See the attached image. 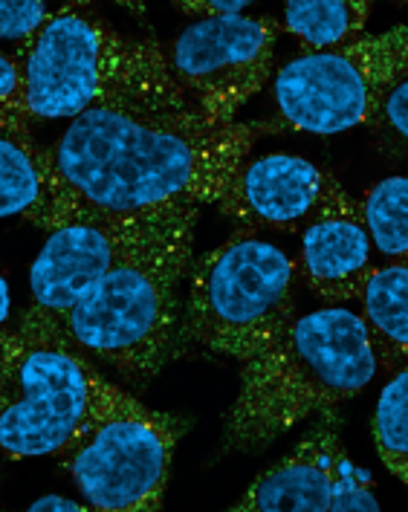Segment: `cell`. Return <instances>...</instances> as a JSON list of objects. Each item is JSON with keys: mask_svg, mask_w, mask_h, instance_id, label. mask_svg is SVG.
Segmentation results:
<instances>
[{"mask_svg": "<svg viewBox=\"0 0 408 512\" xmlns=\"http://www.w3.org/2000/svg\"><path fill=\"white\" fill-rule=\"evenodd\" d=\"M267 125L200 110L90 108L47 148L58 180L93 212L218 206Z\"/></svg>", "mask_w": 408, "mask_h": 512, "instance_id": "cell-1", "label": "cell"}, {"mask_svg": "<svg viewBox=\"0 0 408 512\" xmlns=\"http://www.w3.org/2000/svg\"><path fill=\"white\" fill-rule=\"evenodd\" d=\"M15 58L29 125L70 122L90 108L197 110L171 76L163 41L116 29L84 0L53 9Z\"/></svg>", "mask_w": 408, "mask_h": 512, "instance_id": "cell-2", "label": "cell"}, {"mask_svg": "<svg viewBox=\"0 0 408 512\" xmlns=\"http://www.w3.org/2000/svg\"><path fill=\"white\" fill-rule=\"evenodd\" d=\"M377 377L362 316L322 307L296 316L241 365L238 397L223 414L226 452H261L310 414L333 411Z\"/></svg>", "mask_w": 408, "mask_h": 512, "instance_id": "cell-3", "label": "cell"}, {"mask_svg": "<svg viewBox=\"0 0 408 512\" xmlns=\"http://www.w3.org/2000/svg\"><path fill=\"white\" fill-rule=\"evenodd\" d=\"M200 206H180L70 310L47 316L90 359L148 388L177 348L180 287L194 258ZM41 313V310H38Z\"/></svg>", "mask_w": 408, "mask_h": 512, "instance_id": "cell-4", "label": "cell"}, {"mask_svg": "<svg viewBox=\"0 0 408 512\" xmlns=\"http://www.w3.org/2000/svg\"><path fill=\"white\" fill-rule=\"evenodd\" d=\"M119 394L87 353L29 307L0 359V452L15 460L61 455Z\"/></svg>", "mask_w": 408, "mask_h": 512, "instance_id": "cell-5", "label": "cell"}, {"mask_svg": "<svg viewBox=\"0 0 408 512\" xmlns=\"http://www.w3.org/2000/svg\"><path fill=\"white\" fill-rule=\"evenodd\" d=\"M177 342L238 365L264 351L293 322L296 261L241 229L218 249L191 258Z\"/></svg>", "mask_w": 408, "mask_h": 512, "instance_id": "cell-6", "label": "cell"}, {"mask_svg": "<svg viewBox=\"0 0 408 512\" xmlns=\"http://www.w3.org/2000/svg\"><path fill=\"white\" fill-rule=\"evenodd\" d=\"M186 432V417L154 411L122 391L58 458L87 507L151 512L163 507L174 449Z\"/></svg>", "mask_w": 408, "mask_h": 512, "instance_id": "cell-7", "label": "cell"}, {"mask_svg": "<svg viewBox=\"0 0 408 512\" xmlns=\"http://www.w3.org/2000/svg\"><path fill=\"white\" fill-rule=\"evenodd\" d=\"M403 79L408 29L394 27L339 50L290 58L272 79V99L281 128L330 136L374 125L385 93Z\"/></svg>", "mask_w": 408, "mask_h": 512, "instance_id": "cell-8", "label": "cell"}, {"mask_svg": "<svg viewBox=\"0 0 408 512\" xmlns=\"http://www.w3.org/2000/svg\"><path fill=\"white\" fill-rule=\"evenodd\" d=\"M278 18L226 15L194 21L165 44L171 76L212 122L232 125L275 73Z\"/></svg>", "mask_w": 408, "mask_h": 512, "instance_id": "cell-9", "label": "cell"}, {"mask_svg": "<svg viewBox=\"0 0 408 512\" xmlns=\"http://www.w3.org/2000/svg\"><path fill=\"white\" fill-rule=\"evenodd\" d=\"M171 212H93L53 229L29 272L32 307L47 316L70 310Z\"/></svg>", "mask_w": 408, "mask_h": 512, "instance_id": "cell-10", "label": "cell"}, {"mask_svg": "<svg viewBox=\"0 0 408 512\" xmlns=\"http://www.w3.org/2000/svg\"><path fill=\"white\" fill-rule=\"evenodd\" d=\"M371 486L374 481L359 472L342 449L339 420L333 411H325V423L307 434L287 458L261 472L232 504V510H380Z\"/></svg>", "mask_w": 408, "mask_h": 512, "instance_id": "cell-11", "label": "cell"}, {"mask_svg": "<svg viewBox=\"0 0 408 512\" xmlns=\"http://www.w3.org/2000/svg\"><path fill=\"white\" fill-rule=\"evenodd\" d=\"M339 186L336 174L313 162L293 154H264L241 165L218 206L249 229L301 232Z\"/></svg>", "mask_w": 408, "mask_h": 512, "instance_id": "cell-12", "label": "cell"}, {"mask_svg": "<svg viewBox=\"0 0 408 512\" xmlns=\"http://www.w3.org/2000/svg\"><path fill=\"white\" fill-rule=\"evenodd\" d=\"M374 270L371 235L345 186L330 194L322 212L301 229V258L296 278L325 304L356 301Z\"/></svg>", "mask_w": 408, "mask_h": 512, "instance_id": "cell-13", "label": "cell"}, {"mask_svg": "<svg viewBox=\"0 0 408 512\" xmlns=\"http://www.w3.org/2000/svg\"><path fill=\"white\" fill-rule=\"evenodd\" d=\"M87 215L93 209L58 180L44 145L0 134V217H24L53 232Z\"/></svg>", "mask_w": 408, "mask_h": 512, "instance_id": "cell-14", "label": "cell"}, {"mask_svg": "<svg viewBox=\"0 0 408 512\" xmlns=\"http://www.w3.org/2000/svg\"><path fill=\"white\" fill-rule=\"evenodd\" d=\"M362 322L371 336L377 368L397 371L408 359V261H385L374 267L362 293Z\"/></svg>", "mask_w": 408, "mask_h": 512, "instance_id": "cell-15", "label": "cell"}, {"mask_svg": "<svg viewBox=\"0 0 408 512\" xmlns=\"http://www.w3.org/2000/svg\"><path fill=\"white\" fill-rule=\"evenodd\" d=\"M368 0H290L278 32H290L304 53H327L359 41L371 21Z\"/></svg>", "mask_w": 408, "mask_h": 512, "instance_id": "cell-16", "label": "cell"}, {"mask_svg": "<svg viewBox=\"0 0 408 512\" xmlns=\"http://www.w3.org/2000/svg\"><path fill=\"white\" fill-rule=\"evenodd\" d=\"M371 246L388 261H408V180L403 174L377 183L359 200Z\"/></svg>", "mask_w": 408, "mask_h": 512, "instance_id": "cell-17", "label": "cell"}, {"mask_svg": "<svg viewBox=\"0 0 408 512\" xmlns=\"http://www.w3.org/2000/svg\"><path fill=\"white\" fill-rule=\"evenodd\" d=\"M394 377L382 388L374 411V443L385 469L408 484V371L406 365L391 371Z\"/></svg>", "mask_w": 408, "mask_h": 512, "instance_id": "cell-18", "label": "cell"}, {"mask_svg": "<svg viewBox=\"0 0 408 512\" xmlns=\"http://www.w3.org/2000/svg\"><path fill=\"white\" fill-rule=\"evenodd\" d=\"M0 134L27 139L32 136V125L27 119V87L24 70L15 53L0 50Z\"/></svg>", "mask_w": 408, "mask_h": 512, "instance_id": "cell-19", "label": "cell"}, {"mask_svg": "<svg viewBox=\"0 0 408 512\" xmlns=\"http://www.w3.org/2000/svg\"><path fill=\"white\" fill-rule=\"evenodd\" d=\"M50 15L53 9L44 0H0V41L24 47Z\"/></svg>", "mask_w": 408, "mask_h": 512, "instance_id": "cell-20", "label": "cell"}, {"mask_svg": "<svg viewBox=\"0 0 408 512\" xmlns=\"http://www.w3.org/2000/svg\"><path fill=\"white\" fill-rule=\"evenodd\" d=\"M377 134L385 136V142H397L400 145V151L406 148V139H408V79L397 81L388 93H385V99H382L380 110H377V119H374V125H371Z\"/></svg>", "mask_w": 408, "mask_h": 512, "instance_id": "cell-21", "label": "cell"}, {"mask_svg": "<svg viewBox=\"0 0 408 512\" xmlns=\"http://www.w3.org/2000/svg\"><path fill=\"white\" fill-rule=\"evenodd\" d=\"M249 0H177L174 9H180L183 15L197 18V21H209V18H226V15H244Z\"/></svg>", "mask_w": 408, "mask_h": 512, "instance_id": "cell-22", "label": "cell"}, {"mask_svg": "<svg viewBox=\"0 0 408 512\" xmlns=\"http://www.w3.org/2000/svg\"><path fill=\"white\" fill-rule=\"evenodd\" d=\"M32 510H87V507H84V504H76V501H67V498H58V495H50V498L35 501Z\"/></svg>", "mask_w": 408, "mask_h": 512, "instance_id": "cell-23", "label": "cell"}, {"mask_svg": "<svg viewBox=\"0 0 408 512\" xmlns=\"http://www.w3.org/2000/svg\"><path fill=\"white\" fill-rule=\"evenodd\" d=\"M9 313H12V304H9V284H6V275L0 272V330L9 327Z\"/></svg>", "mask_w": 408, "mask_h": 512, "instance_id": "cell-24", "label": "cell"}, {"mask_svg": "<svg viewBox=\"0 0 408 512\" xmlns=\"http://www.w3.org/2000/svg\"><path fill=\"white\" fill-rule=\"evenodd\" d=\"M12 339H15V327H3V330H0V359L6 356L9 345H12Z\"/></svg>", "mask_w": 408, "mask_h": 512, "instance_id": "cell-25", "label": "cell"}]
</instances>
